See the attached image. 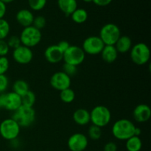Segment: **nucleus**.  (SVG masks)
Instances as JSON below:
<instances>
[{"instance_id":"1a4fd4ad","label":"nucleus","mask_w":151,"mask_h":151,"mask_svg":"<svg viewBox=\"0 0 151 151\" xmlns=\"http://www.w3.org/2000/svg\"><path fill=\"white\" fill-rule=\"evenodd\" d=\"M105 44L97 35H91L86 38L83 42L81 48L83 49L85 54L90 55H97L101 53Z\"/></svg>"},{"instance_id":"4468645a","label":"nucleus","mask_w":151,"mask_h":151,"mask_svg":"<svg viewBox=\"0 0 151 151\" xmlns=\"http://www.w3.org/2000/svg\"><path fill=\"white\" fill-rule=\"evenodd\" d=\"M63 52L58 48L57 44L49 46L44 51V57L46 60L52 64L60 63L63 60Z\"/></svg>"},{"instance_id":"6ab92c4d","label":"nucleus","mask_w":151,"mask_h":151,"mask_svg":"<svg viewBox=\"0 0 151 151\" xmlns=\"http://www.w3.org/2000/svg\"><path fill=\"white\" fill-rule=\"evenodd\" d=\"M118 54L114 45H105L100 53L102 59L108 63H114L117 58Z\"/></svg>"},{"instance_id":"f257e3e1","label":"nucleus","mask_w":151,"mask_h":151,"mask_svg":"<svg viewBox=\"0 0 151 151\" xmlns=\"http://www.w3.org/2000/svg\"><path fill=\"white\" fill-rule=\"evenodd\" d=\"M136 125L128 119H120L112 125L111 133L118 140L126 141L135 134Z\"/></svg>"},{"instance_id":"4be33fe9","label":"nucleus","mask_w":151,"mask_h":151,"mask_svg":"<svg viewBox=\"0 0 151 151\" xmlns=\"http://www.w3.org/2000/svg\"><path fill=\"white\" fill-rule=\"evenodd\" d=\"M72 20L76 24H83L88 19V13L83 8H77L70 15Z\"/></svg>"},{"instance_id":"a211bd4d","label":"nucleus","mask_w":151,"mask_h":151,"mask_svg":"<svg viewBox=\"0 0 151 151\" xmlns=\"http://www.w3.org/2000/svg\"><path fill=\"white\" fill-rule=\"evenodd\" d=\"M118 53L125 54L131 50L132 47V40L128 35H120L119 39L114 44Z\"/></svg>"},{"instance_id":"423d86ee","label":"nucleus","mask_w":151,"mask_h":151,"mask_svg":"<svg viewBox=\"0 0 151 151\" xmlns=\"http://www.w3.org/2000/svg\"><path fill=\"white\" fill-rule=\"evenodd\" d=\"M120 35L121 31L117 25L108 23L101 27L99 37L105 45H114Z\"/></svg>"},{"instance_id":"5701e85b","label":"nucleus","mask_w":151,"mask_h":151,"mask_svg":"<svg viewBox=\"0 0 151 151\" xmlns=\"http://www.w3.org/2000/svg\"><path fill=\"white\" fill-rule=\"evenodd\" d=\"M29 90V84L24 80H17L13 84V91L22 97Z\"/></svg>"},{"instance_id":"6e6552de","label":"nucleus","mask_w":151,"mask_h":151,"mask_svg":"<svg viewBox=\"0 0 151 151\" xmlns=\"http://www.w3.org/2000/svg\"><path fill=\"white\" fill-rule=\"evenodd\" d=\"M86 54L81 47L70 45L66 51L63 52V60L64 63L78 66L84 61Z\"/></svg>"},{"instance_id":"c756f323","label":"nucleus","mask_w":151,"mask_h":151,"mask_svg":"<svg viewBox=\"0 0 151 151\" xmlns=\"http://www.w3.org/2000/svg\"><path fill=\"white\" fill-rule=\"evenodd\" d=\"M46 24H47V21H46L45 17L43 16H38L34 18L32 26L36 29L41 30L43 28H44V27L46 26Z\"/></svg>"},{"instance_id":"a19ab883","label":"nucleus","mask_w":151,"mask_h":151,"mask_svg":"<svg viewBox=\"0 0 151 151\" xmlns=\"http://www.w3.org/2000/svg\"><path fill=\"white\" fill-rule=\"evenodd\" d=\"M0 1H1L2 2H4V4H10V3L13 2V1H14L15 0H0Z\"/></svg>"},{"instance_id":"aec40b11","label":"nucleus","mask_w":151,"mask_h":151,"mask_svg":"<svg viewBox=\"0 0 151 151\" xmlns=\"http://www.w3.org/2000/svg\"><path fill=\"white\" fill-rule=\"evenodd\" d=\"M57 3L59 9L66 16H70L78 8L77 0H58Z\"/></svg>"},{"instance_id":"b1692460","label":"nucleus","mask_w":151,"mask_h":151,"mask_svg":"<svg viewBox=\"0 0 151 151\" xmlns=\"http://www.w3.org/2000/svg\"><path fill=\"white\" fill-rule=\"evenodd\" d=\"M22 98V106H27V107L33 108L34 104L36 101V97H35V93L32 91L29 90L27 92L21 97Z\"/></svg>"},{"instance_id":"39448f33","label":"nucleus","mask_w":151,"mask_h":151,"mask_svg":"<svg viewBox=\"0 0 151 151\" xmlns=\"http://www.w3.org/2000/svg\"><path fill=\"white\" fill-rule=\"evenodd\" d=\"M41 38L42 35L41 30L34 27L32 25L24 28L19 36L22 45L29 48L38 45L41 42Z\"/></svg>"},{"instance_id":"e433bc0d","label":"nucleus","mask_w":151,"mask_h":151,"mask_svg":"<svg viewBox=\"0 0 151 151\" xmlns=\"http://www.w3.org/2000/svg\"><path fill=\"white\" fill-rule=\"evenodd\" d=\"M112 1L113 0H92V2L100 7H106V6L110 4Z\"/></svg>"},{"instance_id":"7c9ffc66","label":"nucleus","mask_w":151,"mask_h":151,"mask_svg":"<svg viewBox=\"0 0 151 151\" xmlns=\"http://www.w3.org/2000/svg\"><path fill=\"white\" fill-rule=\"evenodd\" d=\"M6 41H7L9 48H12L13 50L18 48V47L22 45L20 38H19V37L16 36V35H12Z\"/></svg>"},{"instance_id":"20e7f679","label":"nucleus","mask_w":151,"mask_h":151,"mask_svg":"<svg viewBox=\"0 0 151 151\" xmlns=\"http://www.w3.org/2000/svg\"><path fill=\"white\" fill-rule=\"evenodd\" d=\"M130 52L131 60L138 66H143L150 58V50L148 46L142 42L137 43L132 46Z\"/></svg>"},{"instance_id":"bb28decb","label":"nucleus","mask_w":151,"mask_h":151,"mask_svg":"<svg viewBox=\"0 0 151 151\" xmlns=\"http://www.w3.org/2000/svg\"><path fill=\"white\" fill-rule=\"evenodd\" d=\"M88 135L91 139L94 140V141L100 139L102 137L101 128L94 125H91L88 130Z\"/></svg>"},{"instance_id":"2eb2a0df","label":"nucleus","mask_w":151,"mask_h":151,"mask_svg":"<svg viewBox=\"0 0 151 151\" xmlns=\"http://www.w3.org/2000/svg\"><path fill=\"white\" fill-rule=\"evenodd\" d=\"M34 18L35 16H34L32 12L28 9H21L16 14V22L24 28L32 26Z\"/></svg>"},{"instance_id":"473e14b6","label":"nucleus","mask_w":151,"mask_h":151,"mask_svg":"<svg viewBox=\"0 0 151 151\" xmlns=\"http://www.w3.org/2000/svg\"><path fill=\"white\" fill-rule=\"evenodd\" d=\"M9 81L5 75H0V94L5 92L8 88Z\"/></svg>"},{"instance_id":"a878e982","label":"nucleus","mask_w":151,"mask_h":151,"mask_svg":"<svg viewBox=\"0 0 151 151\" xmlns=\"http://www.w3.org/2000/svg\"><path fill=\"white\" fill-rule=\"evenodd\" d=\"M10 26L7 20L0 19V40H4L10 33Z\"/></svg>"},{"instance_id":"f8f14e48","label":"nucleus","mask_w":151,"mask_h":151,"mask_svg":"<svg viewBox=\"0 0 151 151\" xmlns=\"http://www.w3.org/2000/svg\"><path fill=\"white\" fill-rule=\"evenodd\" d=\"M13 58L19 64H28L33 58V52L31 48L21 45L18 48L13 50Z\"/></svg>"},{"instance_id":"72a5a7b5","label":"nucleus","mask_w":151,"mask_h":151,"mask_svg":"<svg viewBox=\"0 0 151 151\" xmlns=\"http://www.w3.org/2000/svg\"><path fill=\"white\" fill-rule=\"evenodd\" d=\"M9 48L7 43L5 40H0V57H5L9 52Z\"/></svg>"},{"instance_id":"f3484780","label":"nucleus","mask_w":151,"mask_h":151,"mask_svg":"<svg viewBox=\"0 0 151 151\" xmlns=\"http://www.w3.org/2000/svg\"><path fill=\"white\" fill-rule=\"evenodd\" d=\"M73 120L75 123L81 126L86 125L91 122L90 112L85 109H78L73 113Z\"/></svg>"},{"instance_id":"ddd939ff","label":"nucleus","mask_w":151,"mask_h":151,"mask_svg":"<svg viewBox=\"0 0 151 151\" xmlns=\"http://www.w3.org/2000/svg\"><path fill=\"white\" fill-rule=\"evenodd\" d=\"M134 119L137 122H145L150 119L151 116V109L150 106L146 104L137 105L133 111Z\"/></svg>"},{"instance_id":"9b49d317","label":"nucleus","mask_w":151,"mask_h":151,"mask_svg":"<svg viewBox=\"0 0 151 151\" xmlns=\"http://www.w3.org/2000/svg\"><path fill=\"white\" fill-rule=\"evenodd\" d=\"M50 83L54 89L61 91L66 88H70L71 78L63 72L60 71L52 75Z\"/></svg>"},{"instance_id":"dca6fc26","label":"nucleus","mask_w":151,"mask_h":151,"mask_svg":"<svg viewBox=\"0 0 151 151\" xmlns=\"http://www.w3.org/2000/svg\"><path fill=\"white\" fill-rule=\"evenodd\" d=\"M22 106V98L19 94H16L13 91L5 93L4 109L14 112Z\"/></svg>"},{"instance_id":"4c0bfd02","label":"nucleus","mask_w":151,"mask_h":151,"mask_svg":"<svg viewBox=\"0 0 151 151\" xmlns=\"http://www.w3.org/2000/svg\"><path fill=\"white\" fill-rule=\"evenodd\" d=\"M6 12H7V6H6V4L4 2L0 1V19H4V16L6 14Z\"/></svg>"},{"instance_id":"cd10ccee","label":"nucleus","mask_w":151,"mask_h":151,"mask_svg":"<svg viewBox=\"0 0 151 151\" xmlns=\"http://www.w3.org/2000/svg\"><path fill=\"white\" fill-rule=\"evenodd\" d=\"M30 9L34 11L43 10L47 4V0H27Z\"/></svg>"},{"instance_id":"0eeeda50","label":"nucleus","mask_w":151,"mask_h":151,"mask_svg":"<svg viewBox=\"0 0 151 151\" xmlns=\"http://www.w3.org/2000/svg\"><path fill=\"white\" fill-rule=\"evenodd\" d=\"M20 131L21 127L12 117L4 119L0 123V135L8 141L17 139Z\"/></svg>"},{"instance_id":"79ce46f5","label":"nucleus","mask_w":151,"mask_h":151,"mask_svg":"<svg viewBox=\"0 0 151 151\" xmlns=\"http://www.w3.org/2000/svg\"><path fill=\"white\" fill-rule=\"evenodd\" d=\"M84 2H86V3H90V2H92V0H83Z\"/></svg>"},{"instance_id":"7ed1b4c3","label":"nucleus","mask_w":151,"mask_h":151,"mask_svg":"<svg viewBox=\"0 0 151 151\" xmlns=\"http://www.w3.org/2000/svg\"><path fill=\"white\" fill-rule=\"evenodd\" d=\"M90 119L92 125L103 128L109 125L111 119V114L106 106L99 105L93 108L90 112Z\"/></svg>"},{"instance_id":"58836bf2","label":"nucleus","mask_w":151,"mask_h":151,"mask_svg":"<svg viewBox=\"0 0 151 151\" xmlns=\"http://www.w3.org/2000/svg\"><path fill=\"white\" fill-rule=\"evenodd\" d=\"M5 105V93L0 94V109H4Z\"/></svg>"},{"instance_id":"412c9836","label":"nucleus","mask_w":151,"mask_h":151,"mask_svg":"<svg viewBox=\"0 0 151 151\" xmlns=\"http://www.w3.org/2000/svg\"><path fill=\"white\" fill-rule=\"evenodd\" d=\"M125 147L128 151H140L142 147V142L139 137L133 136L126 140Z\"/></svg>"},{"instance_id":"2f4dec72","label":"nucleus","mask_w":151,"mask_h":151,"mask_svg":"<svg viewBox=\"0 0 151 151\" xmlns=\"http://www.w3.org/2000/svg\"><path fill=\"white\" fill-rule=\"evenodd\" d=\"M10 67V62L7 57H0V75H5Z\"/></svg>"},{"instance_id":"9d476101","label":"nucleus","mask_w":151,"mask_h":151,"mask_svg":"<svg viewBox=\"0 0 151 151\" xmlns=\"http://www.w3.org/2000/svg\"><path fill=\"white\" fill-rule=\"evenodd\" d=\"M88 145V138L81 133H75L71 135L67 142V146L71 151H84Z\"/></svg>"},{"instance_id":"393cba45","label":"nucleus","mask_w":151,"mask_h":151,"mask_svg":"<svg viewBox=\"0 0 151 151\" xmlns=\"http://www.w3.org/2000/svg\"><path fill=\"white\" fill-rule=\"evenodd\" d=\"M75 93L70 88H66L60 91V99L64 103H71L75 100Z\"/></svg>"},{"instance_id":"c9c22d12","label":"nucleus","mask_w":151,"mask_h":151,"mask_svg":"<svg viewBox=\"0 0 151 151\" xmlns=\"http://www.w3.org/2000/svg\"><path fill=\"white\" fill-rule=\"evenodd\" d=\"M57 46L63 52H64L66 51V50L69 49V47H70V44H69L67 41L63 40V41H60V42L57 44Z\"/></svg>"},{"instance_id":"c85d7f7f","label":"nucleus","mask_w":151,"mask_h":151,"mask_svg":"<svg viewBox=\"0 0 151 151\" xmlns=\"http://www.w3.org/2000/svg\"><path fill=\"white\" fill-rule=\"evenodd\" d=\"M63 70L62 72H64L65 74L68 75L69 77H73L76 75L77 72H78V66H73V65L68 64V63H64L63 65Z\"/></svg>"},{"instance_id":"ea45409f","label":"nucleus","mask_w":151,"mask_h":151,"mask_svg":"<svg viewBox=\"0 0 151 151\" xmlns=\"http://www.w3.org/2000/svg\"><path fill=\"white\" fill-rule=\"evenodd\" d=\"M141 134V129L137 127H136V129H135V134L134 136H137V137H139V135Z\"/></svg>"},{"instance_id":"f03ea898","label":"nucleus","mask_w":151,"mask_h":151,"mask_svg":"<svg viewBox=\"0 0 151 151\" xmlns=\"http://www.w3.org/2000/svg\"><path fill=\"white\" fill-rule=\"evenodd\" d=\"M35 111L33 108L22 106L13 112L12 118L21 128H27L32 125L35 121Z\"/></svg>"},{"instance_id":"f704fd0d","label":"nucleus","mask_w":151,"mask_h":151,"mask_svg":"<svg viewBox=\"0 0 151 151\" xmlns=\"http://www.w3.org/2000/svg\"><path fill=\"white\" fill-rule=\"evenodd\" d=\"M103 151H117V145L114 142H109L105 145Z\"/></svg>"}]
</instances>
